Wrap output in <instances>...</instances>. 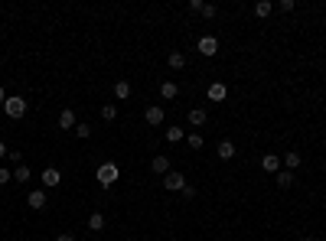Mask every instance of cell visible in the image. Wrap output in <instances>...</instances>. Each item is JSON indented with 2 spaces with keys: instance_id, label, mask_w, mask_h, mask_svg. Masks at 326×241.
Returning <instances> with one entry per match:
<instances>
[{
  "instance_id": "cell-19",
  "label": "cell",
  "mask_w": 326,
  "mask_h": 241,
  "mask_svg": "<svg viewBox=\"0 0 326 241\" xmlns=\"http://www.w3.org/2000/svg\"><path fill=\"white\" fill-rule=\"evenodd\" d=\"M166 140H170V143L186 140V130H183V127H166Z\"/></svg>"
},
{
  "instance_id": "cell-29",
  "label": "cell",
  "mask_w": 326,
  "mask_h": 241,
  "mask_svg": "<svg viewBox=\"0 0 326 241\" xmlns=\"http://www.w3.org/2000/svg\"><path fill=\"white\" fill-rule=\"evenodd\" d=\"M277 7H281L284 13H294V0H281V4H277Z\"/></svg>"
},
{
  "instance_id": "cell-21",
  "label": "cell",
  "mask_w": 326,
  "mask_h": 241,
  "mask_svg": "<svg viewBox=\"0 0 326 241\" xmlns=\"http://www.w3.org/2000/svg\"><path fill=\"white\" fill-rule=\"evenodd\" d=\"M277 186H281V189H290V186H294V173H290V170H281V173H277Z\"/></svg>"
},
{
  "instance_id": "cell-27",
  "label": "cell",
  "mask_w": 326,
  "mask_h": 241,
  "mask_svg": "<svg viewBox=\"0 0 326 241\" xmlns=\"http://www.w3.org/2000/svg\"><path fill=\"white\" fill-rule=\"evenodd\" d=\"M7 160H10V163H17V167H20V163H23V153H20V150H10V153H7Z\"/></svg>"
},
{
  "instance_id": "cell-12",
  "label": "cell",
  "mask_w": 326,
  "mask_h": 241,
  "mask_svg": "<svg viewBox=\"0 0 326 241\" xmlns=\"http://www.w3.org/2000/svg\"><path fill=\"white\" fill-rule=\"evenodd\" d=\"M150 170H154L157 176H166L170 173V156H154V160H150Z\"/></svg>"
},
{
  "instance_id": "cell-11",
  "label": "cell",
  "mask_w": 326,
  "mask_h": 241,
  "mask_svg": "<svg viewBox=\"0 0 326 241\" xmlns=\"http://www.w3.org/2000/svg\"><path fill=\"white\" fill-rule=\"evenodd\" d=\"M300 163H303V156H300V153H294V150L281 156V167H284V170H290V173H294V170L300 167Z\"/></svg>"
},
{
  "instance_id": "cell-15",
  "label": "cell",
  "mask_w": 326,
  "mask_h": 241,
  "mask_svg": "<svg viewBox=\"0 0 326 241\" xmlns=\"http://www.w3.org/2000/svg\"><path fill=\"white\" fill-rule=\"evenodd\" d=\"M114 98H117V101L131 98V82H127V78H117V82H114Z\"/></svg>"
},
{
  "instance_id": "cell-5",
  "label": "cell",
  "mask_w": 326,
  "mask_h": 241,
  "mask_svg": "<svg viewBox=\"0 0 326 241\" xmlns=\"http://www.w3.org/2000/svg\"><path fill=\"white\" fill-rule=\"evenodd\" d=\"M39 183H43L46 189H55V186L62 183V173H59L55 167H46V170H43V176H39Z\"/></svg>"
},
{
  "instance_id": "cell-1",
  "label": "cell",
  "mask_w": 326,
  "mask_h": 241,
  "mask_svg": "<svg viewBox=\"0 0 326 241\" xmlns=\"http://www.w3.org/2000/svg\"><path fill=\"white\" fill-rule=\"evenodd\" d=\"M95 180H98V186L101 189H111V186H114L117 180H121V167H117V163H101L98 170H95Z\"/></svg>"
},
{
  "instance_id": "cell-8",
  "label": "cell",
  "mask_w": 326,
  "mask_h": 241,
  "mask_svg": "<svg viewBox=\"0 0 326 241\" xmlns=\"http://www.w3.org/2000/svg\"><path fill=\"white\" fill-rule=\"evenodd\" d=\"M26 205H30L33 212L46 209V192H43V189H30V196H26Z\"/></svg>"
},
{
  "instance_id": "cell-6",
  "label": "cell",
  "mask_w": 326,
  "mask_h": 241,
  "mask_svg": "<svg viewBox=\"0 0 326 241\" xmlns=\"http://www.w3.org/2000/svg\"><path fill=\"white\" fill-rule=\"evenodd\" d=\"M163 105H150L147 108V111H144V121H147V124H154V127H160V124H163Z\"/></svg>"
},
{
  "instance_id": "cell-2",
  "label": "cell",
  "mask_w": 326,
  "mask_h": 241,
  "mask_svg": "<svg viewBox=\"0 0 326 241\" xmlns=\"http://www.w3.org/2000/svg\"><path fill=\"white\" fill-rule=\"evenodd\" d=\"M4 111H7V118L20 121V118L26 114V101L20 98V95H7V101H4Z\"/></svg>"
},
{
  "instance_id": "cell-35",
  "label": "cell",
  "mask_w": 326,
  "mask_h": 241,
  "mask_svg": "<svg viewBox=\"0 0 326 241\" xmlns=\"http://www.w3.org/2000/svg\"><path fill=\"white\" fill-rule=\"evenodd\" d=\"M300 241H316V238H313V235H303V238H300Z\"/></svg>"
},
{
  "instance_id": "cell-13",
  "label": "cell",
  "mask_w": 326,
  "mask_h": 241,
  "mask_svg": "<svg viewBox=\"0 0 326 241\" xmlns=\"http://www.w3.org/2000/svg\"><path fill=\"white\" fill-rule=\"evenodd\" d=\"M206 121H209L206 108H189V127H203Z\"/></svg>"
},
{
  "instance_id": "cell-33",
  "label": "cell",
  "mask_w": 326,
  "mask_h": 241,
  "mask_svg": "<svg viewBox=\"0 0 326 241\" xmlns=\"http://www.w3.org/2000/svg\"><path fill=\"white\" fill-rule=\"evenodd\" d=\"M55 241H75V235H55Z\"/></svg>"
},
{
  "instance_id": "cell-3",
  "label": "cell",
  "mask_w": 326,
  "mask_h": 241,
  "mask_svg": "<svg viewBox=\"0 0 326 241\" xmlns=\"http://www.w3.org/2000/svg\"><path fill=\"white\" fill-rule=\"evenodd\" d=\"M163 189H170V192H183V189H186V176H183V173H173V170H170V173L163 176Z\"/></svg>"
},
{
  "instance_id": "cell-17",
  "label": "cell",
  "mask_w": 326,
  "mask_h": 241,
  "mask_svg": "<svg viewBox=\"0 0 326 241\" xmlns=\"http://www.w3.org/2000/svg\"><path fill=\"white\" fill-rule=\"evenodd\" d=\"M271 13H274V4H271V0H258V4H254V17L268 20Z\"/></svg>"
},
{
  "instance_id": "cell-16",
  "label": "cell",
  "mask_w": 326,
  "mask_h": 241,
  "mask_svg": "<svg viewBox=\"0 0 326 241\" xmlns=\"http://www.w3.org/2000/svg\"><path fill=\"white\" fill-rule=\"evenodd\" d=\"M216 156H219V160H232V156H235V143L232 140H222L216 147Z\"/></svg>"
},
{
  "instance_id": "cell-9",
  "label": "cell",
  "mask_w": 326,
  "mask_h": 241,
  "mask_svg": "<svg viewBox=\"0 0 326 241\" xmlns=\"http://www.w3.org/2000/svg\"><path fill=\"white\" fill-rule=\"evenodd\" d=\"M206 95H209V101H216V105H219V101H225V95H228V88H225V85H222V82H212V85H209V88H206Z\"/></svg>"
},
{
  "instance_id": "cell-14",
  "label": "cell",
  "mask_w": 326,
  "mask_h": 241,
  "mask_svg": "<svg viewBox=\"0 0 326 241\" xmlns=\"http://www.w3.org/2000/svg\"><path fill=\"white\" fill-rule=\"evenodd\" d=\"M59 127L62 130H75V111H72V108L59 111Z\"/></svg>"
},
{
  "instance_id": "cell-31",
  "label": "cell",
  "mask_w": 326,
  "mask_h": 241,
  "mask_svg": "<svg viewBox=\"0 0 326 241\" xmlns=\"http://www.w3.org/2000/svg\"><path fill=\"white\" fill-rule=\"evenodd\" d=\"M189 10L192 13H203V0H189Z\"/></svg>"
},
{
  "instance_id": "cell-23",
  "label": "cell",
  "mask_w": 326,
  "mask_h": 241,
  "mask_svg": "<svg viewBox=\"0 0 326 241\" xmlns=\"http://www.w3.org/2000/svg\"><path fill=\"white\" fill-rule=\"evenodd\" d=\"M30 176H33V173H30V167H23V163H20V167L13 170V180H17V183H26Z\"/></svg>"
},
{
  "instance_id": "cell-26",
  "label": "cell",
  "mask_w": 326,
  "mask_h": 241,
  "mask_svg": "<svg viewBox=\"0 0 326 241\" xmlns=\"http://www.w3.org/2000/svg\"><path fill=\"white\" fill-rule=\"evenodd\" d=\"M7 183H13V173L7 167H0V186H7Z\"/></svg>"
},
{
  "instance_id": "cell-30",
  "label": "cell",
  "mask_w": 326,
  "mask_h": 241,
  "mask_svg": "<svg viewBox=\"0 0 326 241\" xmlns=\"http://www.w3.org/2000/svg\"><path fill=\"white\" fill-rule=\"evenodd\" d=\"M183 199H196V186H189V183H186V189H183Z\"/></svg>"
},
{
  "instance_id": "cell-18",
  "label": "cell",
  "mask_w": 326,
  "mask_h": 241,
  "mask_svg": "<svg viewBox=\"0 0 326 241\" xmlns=\"http://www.w3.org/2000/svg\"><path fill=\"white\" fill-rule=\"evenodd\" d=\"M88 228L101 231V228H105V215H101V212H92V215H88Z\"/></svg>"
},
{
  "instance_id": "cell-7",
  "label": "cell",
  "mask_w": 326,
  "mask_h": 241,
  "mask_svg": "<svg viewBox=\"0 0 326 241\" xmlns=\"http://www.w3.org/2000/svg\"><path fill=\"white\" fill-rule=\"evenodd\" d=\"M261 170H265V173H274V176H277V173L284 170V167H281V156L265 153V156H261Z\"/></svg>"
},
{
  "instance_id": "cell-4",
  "label": "cell",
  "mask_w": 326,
  "mask_h": 241,
  "mask_svg": "<svg viewBox=\"0 0 326 241\" xmlns=\"http://www.w3.org/2000/svg\"><path fill=\"white\" fill-rule=\"evenodd\" d=\"M196 49H199V56L212 59V56H216V52H219V39H216V36H203V39H199V43H196Z\"/></svg>"
},
{
  "instance_id": "cell-22",
  "label": "cell",
  "mask_w": 326,
  "mask_h": 241,
  "mask_svg": "<svg viewBox=\"0 0 326 241\" xmlns=\"http://www.w3.org/2000/svg\"><path fill=\"white\" fill-rule=\"evenodd\" d=\"M166 65H170V68H183L186 65V56H183V52H170V56H166Z\"/></svg>"
},
{
  "instance_id": "cell-20",
  "label": "cell",
  "mask_w": 326,
  "mask_h": 241,
  "mask_svg": "<svg viewBox=\"0 0 326 241\" xmlns=\"http://www.w3.org/2000/svg\"><path fill=\"white\" fill-rule=\"evenodd\" d=\"M186 140H189V150H203V134H199V130H189V134H186Z\"/></svg>"
},
{
  "instance_id": "cell-24",
  "label": "cell",
  "mask_w": 326,
  "mask_h": 241,
  "mask_svg": "<svg viewBox=\"0 0 326 241\" xmlns=\"http://www.w3.org/2000/svg\"><path fill=\"white\" fill-rule=\"evenodd\" d=\"M75 137H79V140H88V137H92V127H88V124H75V130H72Z\"/></svg>"
},
{
  "instance_id": "cell-32",
  "label": "cell",
  "mask_w": 326,
  "mask_h": 241,
  "mask_svg": "<svg viewBox=\"0 0 326 241\" xmlns=\"http://www.w3.org/2000/svg\"><path fill=\"white\" fill-rule=\"evenodd\" d=\"M0 160H7V143L0 140Z\"/></svg>"
},
{
  "instance_id": "cell-34",
  "label": "cell",
  "mask_w": 326,
  "mask_h": 241,
  "mask_svg": "<svg viewBox=\"0 0 326 241\" xmlns=\"http://www.w3.org/2000/svg\"><path fill=\"white\" fill-rule=\"evenodd\" d=\"M4 101H7V92H4V85H0V108H4Z\"/></svg>"
},
{
  "instance_id": "cell-25",
  "label": "cell",
  "mask_w": 326,
  "mask_h": 241,
  "mask_svg": "<svg viewBox=\"0 0 326 241\" xmlns=\"http://www.w3.org/2000/svg\"><path fill=\"white\" fill-rule=\"evenodd\" d=\"M101 118H105V121H114L117 118V105H101Z\"/></svg>"
},
{
  "instance_id": "cell-10",
  "label": "cell",
  "mask_w": 326,
  "mask_h": 241,
  "mask_svg": "<svg viewBox=\"0 0 326 241\" xmlns=\"http://www.w3.org/2000/svg\"><path fill=\"white\" fill-rule=\"evenodd\" d=\"M176 95H179V85H176V82H170V78H163L160 82V98L163 101H173Z\"/></svg>"
},
{
  "instance_id": "cell-28",
  "label": "cell",
  "mask_w": 326,
  "mask_h": 241,
  "mask_svg": "<svg viewBox=\"0 0 326 241\" xmlns=\"http://www.w3.org/2000/svg\"><path fill=\"white\" fill-rule=\"evenodd\" d=\"M203 17H206V20L216 17V4H203Z\"/></svg>"
}]
</instances>
